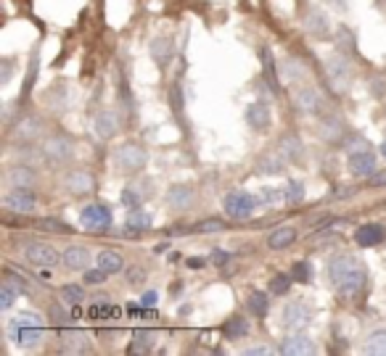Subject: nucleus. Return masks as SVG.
Returning <instances> with one entry per match:
<instances>
[{"label":"nucleus","instance_id":"obj_1","mask_svg":"<svg viewBox=\"0 0 386 356\" xmlns=\"http://www.w3.org/2000/svg\"><path fill=\"white\" fill-rule=\"evenodd\" d=\"M328 277H331V285L342 293L344 298H352L365 288V277L368 275H365V267L354 256L342 253V256L331 259V264H328Z\"/></svg>","mask_w":386,"mask_h":356},{"label":"nucleus","instance_id":"obj_2","mask_svg":"<svg viewBox=\"0 0 386 356\" xmlns=\"http://www.w3.org/2000/svg\"><path fill=\"white\" fill-rule=\"evenodd\" d=\"M8 335H11V341L16 345H22V348H32V345L40 343V338H43V319L37 317V314H19L16 319H11L8 324Z\"/></svg>","mask_w":386,"mask_h":356},{"label":"nucleus","instance_id":"obj_3","mask_svg":"<svg viewBox=\"0 0 386 356\" xmlns=\"http://www.w3.org/2000/svg\"><path fill=\"white\" fill-rule=\"evenodd\" d=\"M326 77H328V85L342 93V90H347L349 79H352V69H349V64H347L344 58L333 55V58H328V64H326Z\"/></svg>","mask_w":386,"mask_h":356},{"label":"nucleus","instance_id":"obj_4","mask_svg":"<svg viewBox=\"0 0 386 356\" xmlns=\"http://www.w3.org/2000/svg\"><path fill=\"white\" fill-rule=\"evenodd\" d=\"M117 166L122 172H141L146 166V151L141 145H122L117 151Z\"/></svg>","mask_w":386,"mask_h":356},{"label":"nucleus","instance_id":"obj_5","mask_svg":"<svg viewBox=\"0 0 386 356\" xmlns=\"http://www.w3.org/2000/svg\"><path fill=\"white\" fill-rule=\"evenodd\" d=\"M79 222H82V227H88V230H106V227L111 225V209L103 204H90L82 209Z\"/></svg>","mask_w":386,"mask_h":356},{"label":"nucleus","instance_id":"obj_6","mask_svg":"<svg viewBox=\"0 0 386 356\" xmlns=\"http://www.w3.org/2000/svg\"><path fill=\"white\" fill-rule=\"evenodd\" d=\"M24 259L30 264H37V267H53L58 261V251L53 246H48V243H30L24 249Z\"/></svg>","mask_w":386,"mask_h":356},{"label":"nucleus","instance_id":"obj_7","mask_svg":"<svg viewBox=\"0 0 386 356\" xmlns=\"http://www.w3.org/2000/svg\"><path fill=\"white\" fill-rule=\"evenodd\" d=\"M225 211L233 216V219H246V216L254 211V195L249 193H231L225 198Z\"/></svg>","mask_w":386,"mask_h":356},{"label":"nucleus","instance_id":"obj_8","mask_svg":"<svg viewBox=\"0 0 386 356\" xmlns=\"http://www.w3.org/2000/svg\"><path fill=\"white\" fill-rule=\"evenodd\" d=\"M6 209H11V211H16V214H27V211H32L34 209V195L30 187H16V190H11V193L6 195Z\"/></svg>","mask_w":386,"mask_h":356},{"label":"nucleus","instance_id":"obj_9","mask_svg":"<svg viewBox=\"0 0 386 356\" xmlns=\"http://www.w3.org/2000/svg\"><path fill=\"white\" fill-rule=\"evenodd\" d=\"M307 322H309L307 303H302V301L286 303V309H283V324H286V327H291V330H302Z\"/></svg>","mask_w":386,"mask_h":356},{"label":"nucleus","instance_id":"obj_10","mask_svg":"<svg viewBox=\"0 0 386 356\" xmlns=\"http://www.w3.org/2000/svg\"><path fill=\"white\" fill-rule=\"evenodd\" d=\"M43 153L51 161H67L69 156H72V143H69L67 138H61V135L48 138V140L43 143Z\"/></svg>","mask_w":386,"mask_h":356},{"label":"nucleus","instance_id":"obj_11","mask_svg":"<svg viewBox=\"0 0 386 356\" xmlns=\"http://www.w3.org/2000/svg\"><path fill=\"white\" fill-rule=\"evenodd\" d=\"M349 172L357 177H371L375 172V156L368 151H354L349 156Z\"/></svg>","mask_w":386,"mask_h":356},{"label":"nucleus","instance_id":"obj_12","mask_svg":"<svg viewBox=\"0 0 386 356\" xmlns=\"http://www.w3.org/2000/svg\"><path fill=\"white\" fill-rule=\"evenodd\" d=\"M354 240H357V246L371 249V246L384 243V240H386V230L381 225H363L360 230H357V232H354Z\"/></svg>","mask_w":386,"mask_h":356},{"label":"nucleus","instance_id":"obj_13","mask_svg":"<svg viewBox=\"0 0 386 356\" xmlns=\"http://www.w3.org/2000/svg\"><path fill=\"white\" fill-rule=\"evenodd\" d=\"M246 121H249L252 130L265 132L270 127V108L265 103H252V106L246 108Z\"/></svg>","mask_w":386,"mask_h":356},{"label":"nucleus","instance_id":"obj_14","mask_svg":"<svg viewBox=\"0 0 386 356\" xmlns=\"http://www.w3.org/2000/svg\"><path fill=\"white\" fill-rule=\"evenodd\" d=\"M315 351V345L309 341L307 335H291L286 338L283 343H281V354L286 356H294V354H312Z\"/></svg>","mask_w":386,"mask_h":356},{"label":"nucleus","instance_id":"obj_15","mask_svg":"<svg viewBox=\"0 0 386 356\" xmlns=\"http://www.w3.org/2000/svg\"><path fill=\"white\" fill-rule=\"evenodd\" d=\"M297 106L302 108L304 114H315V111L323 108V98H320V93L315 87H302L297 93Z\"/></svg>","mask_w":386,"mask_h":356},{"label":"nucleus","instance_id":"obj_16","mask_svg":"<svg viewBox=\"0 0 386 356\" xmlns=\"http://www.w3.org/2000/svg\"><path fill=\"white\" fill-rule=\"evenodd\" d=\"M64 264L69 270H88L90 264V251L85 246H69L64 251Z\"/></svg>","mask_w":386,"mask_h":356},{"label":"nucleus","instance_id":"obj_17","mask_svg":"<svg viewBox=\"0 0 386 356\" xmlns=\"http://www.w3.org/2000/svg\"><path fill=\"white\" fill-rule=\"evenodd\" d=\"M172 53H175L172 40H169V37H156L154 45H151V55H154L156 64H159V66H169V61H172Z\"/></svg>","mask_w":386,"mask_h":356},{"label":"nucleus","instance_id":"obj_18","mask_svg":"<svg viewBox=\"0 0 386 356\" xmlns=\"http://www.w3.org/2000/svg\"><path fill=\"white\" fill-rule=\"evenodd\" d=\"M40 130H43V121L30 114V117H24L22 121L16 124V132H13V135H16L19 140H32V138L40 135Z\"/></svg>","mask_w":386,"mask_h":356},{"label":"nucleus","instance_id":"obj_19","mask_svg":"<svg viewBox=\"0 0 386 356\" xmlns=\"http://www.w3.org/2000/svg\"><path fill=\"white\" fill-rule=\"evenodd\" d=\"M297 240V227H278L276 232H270V237H267V246L270 249H286V246H291Z\"/></svg>","mask_w":386,"mask_h":356},{"label":"nucleus","instance_id":"obj_20","mask_svg":"<svg viewBox=\"0 0 386 356\" xmlns=\"http://www.w3.org/2000/svg\"><path fill=\"white\" fill-rule=\"evenodd\" d=\"M96 132L103 140H109V138L117 135V117H114V111H101L98 117H96Z\"/></svg>","mask_w":386,"mask_h":356},{"label":"nucleus","instance_id":"obj_21","mask_svg":"<svg viewBox=\"0 0 386 356\" xmlns=\"http://www.w3.org/2000/svg\"><path fill=\"white\" fill-rule=\"evenodd\" d=\"M278 151L283 153V159H288V161H299L302 159V140L297 135H283L278 143Z\"/></svg>","mask_w":386,"mask_h":356},{"label":"nucleus","instance_id":"obj_22","mask_svg":"<svg viewBox=\"0 0 386 356\" xmlns=\"http://www.w3.org/2000/svg\"><path fill=\"white\" fill-rule=\"evenodd\" d=\"M19 296H22V288L16 282H11L8 277L0 282V309H11Z\"/></svg>","mask_w":386,"mask_h":356},{"label":"nucleus","instance_id":"obj_23","mask_svg":"<svg viewBox=\"0 0 386 356\" xmlns=\"http://www.w3.org/2000/svg\"><path fill=\"white\" fill-rule=\"evenodd\" d=\"M67 187L75 195L90 193V190H93V177H90V174H85V172H72V174H69V180H67Z\"/></svg>","mask_w":386,"mask_h":356},{"label":"nucleus","instance_id":"obj_24","mask_svg":"<svg viewBox=\"0 0 386 356\" xmlns=\"http://www.w3.org/2000/svg\"><path fill=\"white\" fill-rule=\"evenodd\" d=\"M61 341H64L67 351H85L88 348V335L82 330H67V333H61Z\"/></svg>","mask_w":386,"mask_h":356},{"label":"nucleus","instance_id":"obj_25","mask_svg":"<svg viewBox=\"0 0 386 356\" xmlns=\"http://www.w3.org/2000/svg\"><path fill=\"white\" fill-rule=\"evenodd\" d=\"M96 261H98L101 270L109 272V275H114V272L122 270V256L117 253V251H101L98 256H96Z\"/></svg>","mask_w":386,"mask_h":356},{"label":"nucleus","instance_id":"obj_26","mask_svg":"<svg viewBox=\"0 0 386 356\" xmlns=\"http://www.w3.org/2000/svg\"><path fill=\"white\" fill-rule=\"evenodd\" d=\"M365 351L373 356H386V330H375L365 341Z\"/></svg>","mask_w":386,"mask_h":356},{"label":"nucleus","instance_id":"obj_27","mask_svg":"<svg viewBox=\"0 0 386 356\" xmlns=\"http://www.w3.org/2000/svg\"><path fill=\"white\" fill-rule=\"evenodd\" d=\"M191 201H193V190L186 187V185H177V187L169 190V204L177 206V209H186Z\"/></svg>","mask_w":386,"mask_h":356},{"label":"nucleus","instance_id":"obj_28","mask_svg":"<svg viewBox=\"0 0 386 356\" xmlns=\"http://www.w3.org/2000/svg\"><path fill=\"white\" fill-rule=\"evenodd\" d=\"M281 166H283V153H281V151L267 153L265 159L259 161V169H262V174H278V172H281Z\"/></svg>","mask_w":386,"mask_h":356},{"label":"nucleus","instance_id":"obj_29","mask_svg":"<svg viewBox=\"0 0 386 356\" xmlns=\"http://www.w3.org/2000/svg\"><path fill=\"white\" fill-rule=\"evenodd\" d=\"M88 314L93 317V319H106V317H109V319H114V317H117V309H114L111 303H106V298L101 296V301L93 303V306L88 309Z\"/></svg>","mask_w":386,"mask_h":356},{"label":"nucleus","instance_id":"obj_30","mask_svg":"<svg viewBox=\"0 0 386 356\" xmlns=\"http://www.w3.org/2000/svg\"><path fill=\"white\" fill-rule=\"evenodd\" d=\"M262 64H265V79L270 82V90L278 93V77H276V61H273V55L267 48H262Z\"/></svg>","mask_w":386,"mask_h":356},{"label":"nucleus","instance_id":"obj_31","mask_svg":"<svg viewBox=\"0 0 386 356\" xmlns=\"http://www.w3.org/2000/svg\"><path fill=\"white\" fill-rule=\"evenodd\" d=\"M246 322H243L241 317H233V319H228V322L222 324V335L225 338H241V335H246Z\"/></svg>","mask_w":386,"mask_h":356},{"label":"nucleus","instance_id":"obj_32","mask_svg":"<svg viewBox=\"0 0 386 356\" xmlns=\"http://www.w3.org/2000/svg\"><path fill=\"white\" fill-rule=\"evenodd\" d=\"M307 29L312 34H318V37H326V32H328V27H326V16H323V13H318V11H309Z\"/></svg>","mask_w":386,"mask_h":356},{"label":"nucleus","instance_id":"obj_33","mask_svg":"<svg viewBox=\"0 0 386 356\" xmlns=\"http://www.w3.org/2000/svg\"><path fill=\"white\" fill-rule=\"evenodd\" d=\"M151 222H154V219H151V214L138 211V209L127 214V227H130V230H146V227H151Z\"/></svg>","mask_w":386,"mask_h":356},{"label":"nucleus","instance_id":"obj_34","mask_svg":"<svg viewBox=\"0 0 386 356\" xmlns=\"http://www.w3.org/2000/svg\"><path fill=\"white\" fill-rule=\"evenodd\" d=\"M82 298H85V291L79 285H64L61 288V301L64 303H82Z\"/></svg>","mask_w":386,"mask_h":356},{"label":"nucleus","instance_id":"obj_35","mask_svg":"<svg viewBox=\"0 0 386 356\" xmlns=\"http://www.w3.org/2000/svg\"><path fill=\"white\" fill-rule=\"evenodd\" d=\"M249 309L254 312V317H265L267 314V296L265 293H252V298H249Z\"/></svg>","mask_w":386,"mask_h":356},{"label":"nucleus","instance_id":"obj_36","mask_svg":"<svg viewBox=\"0 0 386 356\" xmlns=\"http://www.w3.org/2000/svg\"><path fill=\"white\" fill-rule=\"evenodd\" d=\"M148 348H151V333L135 330V343L130 345V351H133V354H141V351H148Z\"/></svg>","mask_w":386,"mask_h":356},{"label":"nucleus","instance_id":"obj_37","mask_svg":"<svg viewBox=\"0 0 386 356\" xmlns=\"http://www.w3.org/2000/svg\"><path fill=\"white\" fill-rule=\"evenodd\" d=\"M288 288H291V277H288V275H276V277L270 280V291L276 293V296L288 293Z\"/></svg>","mask_w":386,"mask_h":356},{"label":"nucleus","instance_id":"obj_38","mask_svg":"<svg viewBox=\"0 0 386 356\" xmlns=\"http://www.w3.org/2000/svg\"><path fill=\"white\" fill-rule=\"evenodd\" d=\"M286 190H288V193H286L288 204H299V201L304 198V185H302V183H294V180H291Z\"/></svg>","mask_w":386,"mask_h":356},{"label":"nucleus","instance_id":"obj_39","mask_svg":"<svg viewBox=\"0 0 386 356\" xmlns=\"http://www.w3.org/2000/svg\"><path fill=\"white\" fill-rule=\"evenodd\" d=\"M32 174H30V169H13L11 172V183L16 185V187H27V185H32Z\"/></svg>","mask_w":386,"mask_h":356},{"label":"nucleus","instance_id":"obj_40","mask_svg":"<svg viewBox=\"0 0 386 356\" xmlns=\"http://www.w3.org/2000/svg\"><path fill=\"white\" fill-rule=\"evenodd\" d=\"M294 277H297V282H309L312 280V267L307 261H297L294 264Z\"/></svg>","mask_w":386,"mask_h":356},{"label":"nucleus","instance_id":"obj_41","mask_svg":"<svg viewBox=\"0 0 386 356\" xmlns=\"http://www.w3.org/2000/svg\"><path fill=\"white\" fill-rule=\"evenodd\" d=\"M40 227H43V230H51V232H72V227L67 225V222H58V219H43V222H40Z\"/></svg>","mask_w":386,"mask_h":356},{"label":"nucleus","instance_id":"obj_42","mask_svg":"<svg viewBox=\"0 0 386 356\" xmlns=\"http://www.w3.org/2000/svg\"><path fill=\"white\" fill-rule=\"evenodd\" d=\"M193 230H196V232H217V230H222V222L220 219H204V222H199Z\"/></svg>","mask_w":386,"mask_h":356},{"label":"nucleus","instance_id":"obj_43","mask_svg":"<svg viewBox=\"0 0 386 356\" xmlns=\"http://www.w3.org/2000/svg\"><path fill=\"white\" fill-rule=\"evenodd\" d=\"M371 90H373L375 98H386V77L375 74L373 79H371Z\"/></svg>","mask_w":386,"mask_h":356},{"label":"nucleus","instance_id":"obj_44","mask_svg":"<svg viewBox=\"0 0 386 356\" xmlns=\"http://www.w3.org/2000/svg\"><path fill=\"white\" fill-rule=\"evenodd\" d=\"M106 275H109V272H103L101 267L98 270H90V272H85V282H90V285H98V282L106 280Z\"/></svg>","mask_w":386,"mask_h":356},{"label":"nucleus","instance_id":"obj_45","mask_svg":"<svg viewBox=\"0 0 386 356\" xmlns=\"http://www.w3.org/2000/svg\"><path fill=\"white\" fill-rule=\"evenodd\" d=\"M169 98H172V106H175V114H180V111H183V95H180V87L172 85V90H169Z\"/></svg>","mask_w":386,"mask_h":356},{"label":"nucleus","instance_id":"obj_46","mask_svg":"<svg viewBox=\"0 0 386 356\" xmlns=\"http://www.w3.org/2000/svg\"><path fill=\"white\" fill-rule=\"evenodd\" d=\"M122 204L130 206V209H135V206L141 204V198L135 195V190H124V193H122Z\"/></svg>","mask_w":386,"mask_h":356},{"label":"nucleus","instance_id":"obj_47","mask_svg":"<svg viewBox=\"0 0 386 356\" xmlns=\"http://www.w3.org/2000/svg\"><path fill=\"white\" fill-rule=\"evenodd\" d=\"M51 317H53V322L58 324V327H61V324L67 322L69 317H67V312L61 314V309H58V306H53V309H51Z\"/></svg>","mask_w":386,"mask_h":356},{"label":"nucleus","instance_id":"obj_48","mask_svg":"<svg viewBox=\"0 0 386 356\" xmlns=\"http://www.w3.org/2000/svg\"><path fill=\"white\" fill-rule=\"evenodd\" d=\"M262 354H273V348H265V345H252V348H246V356H262Z\"/></svg>","mask_w":386,"mask_h":356},{"label":"nucleus","instance_id":"obj_49","mask_svg":"<svg viewBox=\"0 0 386 356\" xmlns=\"http://www.w3.org/2000/svg\"><path fill=\"white\" fill-rule=\"evenodd\" d=\"M156 298H159V296H156V291H148V293H143V298H141V306H154V303H156Z\"/></svg>","mask_w":386,"mask_h":356},{"label":"nucleus","instance_id":"obj_50","mask_svg":"<svg viewBox=\"0 0 386 356\" xmlns=\"http://www.w3.org/2000/svg\"><path fill=\"white\" fill-rule=\"evenodd\" d=\"M127 277H130V282H135V285H138V282L143 280V270L133 267V270H127Z\"/></svg>","mask_w":386,"mask_h":356},{"label":"nucleus","instance_id":"obj_51","mask_svg":"<svg viewBox=\"0 0 386 356\" xmlns=\"http://www.w3.org/2000/svg\"><path fill=\"white\" fill-rule=\"evenodd\" d=\"M212 261H214V264H225V261H228V253H225V251H212Z\"/></svg>","mask_w":386,"mask_h":356},{"label":"nucleus","instance_id":"obj_52","mask_svg":"<svg viewBox=\"0 0 386 356\" xmlns=\"http://www.w3.org/2000/svg\"><path fill=\"white\" fill-rule=\"evenodd\" d=\"M371 185H386V172L384 174H371Z\"/></svg>","mask_w":386,"mask_h":356},{"label":"nucleus","instance_id":"obj_53","mask_svg":"<svg viewBox=\"0 0 386 356\" xmlns=\"http://www.w3.org/2000/svg\"><path fill=\"white\" fill-rule=\"evenodd\" d=\"M381 156H384V159H386V143H384V145H381Z\"/></svg>","mask_w":386,"mask_h":356}]
</instances>
